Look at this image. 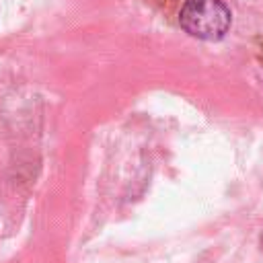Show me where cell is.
Listing matches in <instances>:
<instances>
[{
    "mask_svg": "<svg viewBox=\"0 0 263 263\" xmlns=\"http://www.w3.org/2000/svg\"><path fill=\"white\" fill-rule=\"evenodd\" d=\"M179 23L183 31L195 39L218 41L228 33L232 14L222 0H185Z\"/></svg>",
    "mask_w": 263,
    "mask_h": 263,
    "instance_id": "1",
    "label": "cell"
},
{
    "mask_svg": "<svg viewBox=\"0 0 263 263\" xmlns=\"http://www.w3.org/2000/svg\"><path fill=\"white\" fill-rule=\"evenodd\" d=\"M261 247H263V236H261Z\"/></svg>",
    "mask_w": 263,
    "mask_h": 263,
    "instance_id": "2",
    "label": "cell"
}]
</instances>
